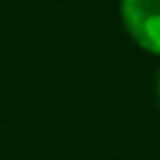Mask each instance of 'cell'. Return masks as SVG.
<instances>
[{
  "label": "cell",
  "mask_w": 160,
  "mask_h": 160,
  "mask_svg": "<svg viewBox=\"0 0 160 160\" xmlns=\"http://www.w3.org/2000/svg\"><path fill=\"white\" fill-rule=\"evenodd\" d=\"M122 20L138 45L160 55V0H122Z\"/></svg>",
  "instance_id": "6da1fadb"
},
{
  "label": "cell",
  "mask_w": 160,
  "mask_h": 160,
  "mask_svg": "<svg viewBox=\"0 0 160 160\" xmlns=\"http://www.w3.org/2000/svg\"><path fill=\"white\" fill-rule=\"evenodd\" d=\"M158 95H160V80H158Z\"/></svg>",
  "instance_id": "7a4b0ae2"
}]
</instances>
